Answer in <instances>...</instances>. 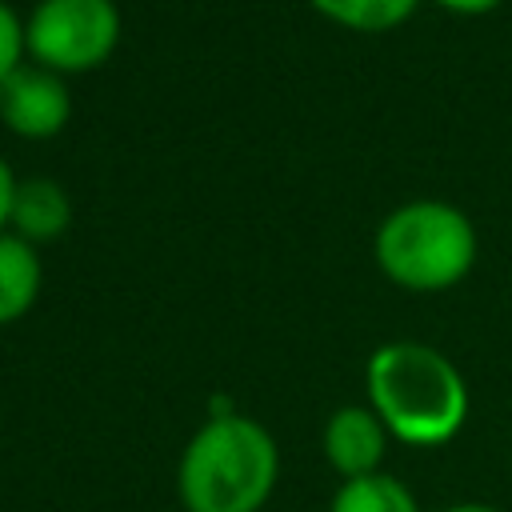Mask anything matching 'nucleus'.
Returning <instances> with one entry per match:
<instances>
[{
	"instance_id": "nucleus-1",
	"label": "nucleus",
	"mask_w": 512,
	"mask_h": 512,
	"mask_svg": "<svg viewBox=\"0 0 512 512\" xmlns=\"http://www.w3.org/2000/svg\"><path fill=\"white\" fill-rule=\"evenodd\" d=\"M280 480L276 436L228 404L188 436L176 460V496L184 512H260Z\"/></svg>"
},
{
	"instance_id": "nucleus-2",
	"label": "nucleus",
	"mask_w": 512,
	"mask_h": 512,
	"mask_svg": "<svg viewBox=\"0 0 512 512\" xmlns=\"http://www.w3.org/2000/svg\"><path fill=\"white\" fill-rule=\"evenodd\" d=\"M368 408L392 440L408 448H440L460 436L468 420L464 372L432 344L388 340L364 368Z\"/></svg>"
},
{
	"instance_id": "nucleus-3",
	"label": "nucleus",
	"mask_w": 512,
	"mask_h": 512,
	"mask_svg": "<svg viewBox=\"0 0 512 512\" xmlns=\"http://www.w3.org/2000/svg\"><path fill=\"white\" fill-rule=\"evenodd\" d=\"M380 272L408 292H444L476 264L472 220L444 200H408L392 208L372 240Z\"/></svg>"
},
{
	"instance_id": "nucleus-4",
	"label": "nucleus",
	"mask_w": 512,
	"mask_h": 512,
	"mask_svg": "<svg viewBox=\"0 0 512 512\" xmlns=\"http://www.w3.org/2000/svg\"><path fill=\"white\" fill-rule=\"evenodd\" d=\"M120 44L116 0H40L24 20V52L48 72H92Z\"/></svg>"
},
{
	"instance_id": "nucleus-5",
	"label": "nucleus",
	"mask_w": 512,
	"mask_h": 512,
	"mask_svg": "<svg viewBox=\"0 0 512 512\" xmlns=\"http://www.w3.org/2000/svg\"><path fill=\"white\" fill-rule=\"evenodd\" d=\"M72 116V92L60 72L40 64H16L0 80V124L24 140H48L64 132Z\"/></svg>"
},
{
	"instance_id": "nucleus-6",
	"label": "nucleus",
	"mask_w": 512,
	"mask_h": 512,
	"mask_svg": "<svg viewBox=\"0 0 512 512\" xmlns=\"http://www.w3.org/2000/svg\"><path fill=\"white\" fill-rule=\"evenodd\" d=\"M388 428L380 424V416L368 404H344L324 420L320 432V448L328 468L340 480H356V476H372L384 472V452H388Z\"/></svg>"
},
{
	"instance_id": "nucleus-7",
	"label": "nucleus",
	"mask_w": 512,
	"mask_h": 512,
	"mask_svg": "<svg viewBox=\"0 0 512 512\" xmlns=\"http://www.w3.org/2000/svg\"><path fill=\"white\" fill-rule=\"evenodd\" d=\"M68 224H72V200H68L64 184H56L48 176H28L16 184L8 232H16L28 244H40V240L64 236Z\"/></svg>"
},
{
	"instance_id": "nucleus-8",
	"label": "nucleus",
	"mask_w": 512,
	"mask_h": 512,
	"mask_svg": "<svg viewBox=\"0 0 512 512\" xmlns=\"http://www.w3.org/2000/svg\"><path fill=\"white\" fill-rule=\"evenodd\" d=\"M44 284V264L36 244L20 240L16 232H0V328L28 316Z\"/></svg>"
},
{
	"instance_id": "nucleus-9",
	"label": "nucleus",
	"mask_w": 512,
	"mask_h": 512,
	"mask_svg": "<svg viewBox=\"0 0 512 512\" xmlns=\"http://www.w3.org/2000/svg\"><path fill=\"white\" fill-rule=\"evenodd\" d=\"M328 512H420V504L404 480H396L392 472H372L344 480Z\"/></svg>"
},
{
	"instance_id": "nucleus-10",
	"label": "nucleus",
	"mask_w": 512,
	"mask_h": 512,
	"mask_svg": "<svg viewBox=\"0 0 512 512\" xmlns=\"http://www.w3.org/2000/svg\"><path fill=\"white\" fill-rule=\"evenodd\" d=\"M320 16L352 32H388L404 24L420 0H308Z\"/></svg>"
},
{
	"instance_id": "nucleus-11",
	"label": "nucleus",
	"mask_w": 512,
	"mask_h": 512,
	"mask_svg": "<svg viewBox=\"0 0 512 512\" xmlns=\"http://www.w3.org/2000/svg\"><path fill=\"white\" fill-rule=\"evenodd\" d=\"M20 56H24V20L0 0V80H4L16 64H24Z\"/></svg>"
},
{
	"instance_id": "nucleus-12",
	"label": "nucleus",
	"mask_w": 512,
	"mask_h": 512,
	"mask_svg": "<svg viewBox=\"0 0 512 512\" xmlns=\"http://www.w3.org/2000/svg\"><path fill=\"white\" fill-rule=\"evenodd\" d=\"M16 176L8 168V160L0 156V232H8V216H12V196H16Z\"/></svg>"
},
{
	"instance_id": "nucleus-13",
	"label": "nucleus",
	"mask_w": 512,
	"mask_h": 512,
	"mask_svg": "<svg viewBox=\"0 0 512 512\" xmlns=\"http://www.w3.org/2000/svg\"><path fill=\"white\" fill-rule=\"evenodd\" d=\"M440 8H448V12H456V16H484V12H492L500 0H436Z\"/></svg>"
},
{
	"instance_id": "nucleus-14",
	"label": "nucleus",
	"mask_w": 512,
	"mask_h": 512,
	"mask_svg": "<svg viewBox=\"0 0 512 512\" xmlns=\"http://www.w3.org/2000/svg\"><path fill=\"white\" fill-rule=\"evenodd\" d=\"M440 512H504V508H496V504H480V500H464V504H448V508H440Z\"/></svg>"
}]
</instances>
